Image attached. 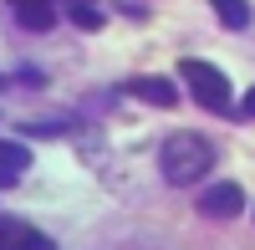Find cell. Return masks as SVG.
Returning <instances> with one entry per match:
<instances>
[{
	"instance_id": "cell-1",
	"label": "cell",
	"mask_w": 255,
	"mask_h": 250,
	"mask_svg": "<svg viewBox=\"0 0 255 250\" xmlns=\"http://www.w3.org/2000/svg\"><path fill=\"white\" fill-rule=\"evenodd\" d=\"M158 169L168 184H199L209 169H215V143L199 138V133H174V138H163V148H158Z\"/></svg>"
},
{
	"instance_id": "cell-2",
	"label": "cell",
	"mask_w": 255,
	"mask_h": 250,
	"mask_svg": "<svg viewBox=\"0 0 255 250\" xmlns=\"http://www.w3.org/2000/svg\"><path fill=\"white\" fill-rule=\"evenodd\" d=\"M179 72H184V82H189V92H194L199 108L230 118V77H225L220 67H209V61H184Z\"/></svg>"
},
{
	"instance_id": "cell-3",
	"label": "cell",
	"mask_w": 255,
	"mask_h": 250,
	"mask_svg": "<svg viewBox=\"0 0 255 250\" xmlns=\"http://www.w3.org/2000/svg\"><path fill=\"white\" fill-rule=\"evenodd\" d=\"M240 210H245V189L240 184H209L199 194V215L204 220H235Z\"/></svg>"
},
{
	"instance_id": "cell-4",
	"label": "cell",
	"mask_w": 255,
	"mask_h": 250,
	"mask_svg": "<svg viewBox=\"0 0 255 250\" xmlns=\"http://www.w3.org/2000/svg\"><path fill=\"white\" fill-rule=\"evenodd\" d=\"M128 92L143 97V102H153V108H174V97H179V87H174L168 77H133V82H128Z\"/></svg>"
},
{
	"instance_id": "cell-5",
	"label": "cell",
	"mask_w": 255,
	"mask_h": 250,
	"mask_svg": "<svg viewBox=\"0 0 255 250\" xmlns=\"http://www.w3.org/2000/svg\"><path fill=\"white\" fill-rule=\"evenodd\" d=\"M15 20H20L26 31H51L56 10H51V0H20V5H15Z\"/></svg>"
},
{
	"instance_id": "cell-6",
	"label": "cell",
	"mask_w": 255,
	"mask_h": 250,
	"mask_svg": "<svg viewBox=\"0 0 255 250\" xmlns=\"http://www.w3.org/2000/svg\"><path fill=\"white\" fill-rule=\"evenodd\" d=\"M209 5H215V15H220V26H225V31H245L250 20H255L250 0H209Z\"/></svg>"
},
{
	"instance_id": "cell-7",
	"label": "cell",
	"mask_w": 255,
	"mask_h": 250,
	"mask_svg": "<svg viewBox=\"0 0 255 250\" xmlns=\"http://www.w3.org/2000/svg\"><path fill=\"white\" fill-rule=\"evenodd\" d=\"M26 169H31V153H26V143H15V138H0V174L20 179Z\"/></svg>"
},
{
	"instance_id": "cell-8",
	"label": "cell",
	"mask_w": 255,
	"mask_h": 250,
	"mask_svg": "<svg viewBox=\"0 0 255 250\" xmlns=\"http://www.w3.org/2000/svg\"><path fill=\"white\" fill-rule=\"evenodd\" d=\"M67 15H72V26H77V31H97V26H102V10L92 5V0H72Z\"/></svg>"
},
{
	"instance_id": "cell-9",
	"label": "cell",
	"mask_w": 255,
	"mask_h": 250,
	"mask_svg": "<svg viewBox=\"0 0 255 250\" xmlns=\"http://www.w3.org/2000/svg\"><path fill=\"white\" fill-rule=\"evenodd\" d=\"M31 240V225H20V220H0V250H26Z\"/></svg>"
},
{
	"instance_id": "cell-10",
	"label": "cell",
	"mask_w": 255,
	"mask_h": 250,
	"mask_svg": "<svg viewBox=\"0 0 255 250\" xmlns=\"http://www.w3.org/2000/svg\"><path fill=\"white\" fill-rule=\"evenodd\" d=\"M26 133L31 138H56V133H67V123H26Z\"/></svg>"
},
{
	"instance_id": "cell-11",
	"label": "cell",
	"mask_w": 255,
	"mask_h": 250,
	"mask_svg": "<svg viewBox=\"0 0 255 250\" xmlns=\"http://www.w3.org/2000/svg\"><path fill=\"white\" fill-rule=\"evenodd\" d=\"M235 118H255V87L240 97V113H235Z\"/></svg>"
},
{
	"instance_id": "cell-12",
	"label": "cell",
	"mask_w": 255,
	"mask_h": 250,
	"mask_svg": "<svg viewBox=\"0 0 255 250\" xmlns=\"http://www.w3.org/2000/svg\"><path fill=\"white\" fill-rule=\"evenodd\" d=\"M26 250H56V245H51L46 235H36V230H31V240H26Z\"/></svg>"
}]
</instances>
